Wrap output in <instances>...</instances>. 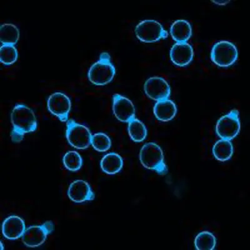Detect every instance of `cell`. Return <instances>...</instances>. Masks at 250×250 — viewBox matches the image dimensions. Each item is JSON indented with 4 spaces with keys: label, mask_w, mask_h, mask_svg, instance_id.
<instances>
[{
    "label": "cell",
    "mask_w": 250,
    "mask_h": 250,
    "mask_svg": "<svg viewBox=\"0 0 250 250\" xmlns=\"http://www.w3.org/2000/svg\"><path fill=\"white\" fill-rule=\"evenodd\" d=\"M13 128L10 137L12 142L20 143L24 134L33 132L37 128V120L32 109L25 104H18L11 114Z\"/></svg>",
    "instance_id": "cell-1"
},
{
    "label": "cell",
    "mask_w": 250,
    "mask_h": 250,
    "mask_svg": "<svg viewBox=\"0 0 250 250\" xmlns=\"http://www.w3.org/2000/svg\"><path fill=\"white\" fill-rule=\"evenodd\" d=\"M140 160L145 168L155 171L158 175L164 176L168 173L162 149L155 143H146L143 146Z\"/></svg>",
    "instance_id": "cell-2"
},
{
    "label": "cell",
    "mask_w": 250,
    "mask_h": 250,
    "mask_svg": "<svg viewBox=\"0 0 250 250\" xmlns=\"http://www.w3.org/2000/svg\"><path fill=\"white\" fill-rule=\"evenodd\" d=\"M116 70L108 53L103 52L99 60L89 69V80L96 85H104L112 80Z\"/></svg>",
    "instance_id": "cell-3"
},
{
    "label": "cell",
    "mask_w": 250,
    "mask_h": 250,
    "mask_svg": "<svg viewBox=\"0 0 250 250\" xmlns=\"http://www.w3.org/2000/svg\"><path fill=\"white\" fill-rule=\"evenodd\" d=\"M66 137L74 148L84 149L90 146L92 135L86 126L70 119L66 124Z\"/></svg>",
    "instance_id": "cell-4"
},
{
    "label": "cell",
    "mask_w": 250,
    "mask_h": 250,
    "mask_svg": "<svg viewBox=\"0 0 250 250\" xmlns=\"http://www.w3.org/2000/svg\"><path fill=\"white\" fill-rule=\"evenodd\" d=\"M136 35L142 42H157L168 37V32L162 24L155 20H145L138 23L135 28Z\"/></svg>",
    "instance_id": "cell-5"
},
{
    "label": "cell",
    "mask_w": 250,
    "mask_h": 250,
    "mask_svg": "<svg viewBox=\"0 0 250 250\" xmlns=\"http://www.w3.org/2000/svg\"><path fill=\"white\" fill-rule=\"evenodd\" d=\"M237 58V48L230 42H218L211 49V60L219 66H230L236 62Z\"/></svg>",
    "instance_id": "cell-6"
},
{
    "label": "cell",
    "mask_w": 250,
    "mask_h": 250,
    "mask_svg": "<svg viewBox=\"0 0 250 250\" xmlns=\"http://www.w3.org/2000/svg\"><path fill=\"white\" fill-rule=\"evenodd\" d=\"M241 128L238 109H233L218 120L216 132L222 139L231 140L237 136Z\"/></svg>",
    "instance_id": "cell-7"
},
{
    "label": "cell",
    "mask_w": 250,
    "mask_h": 250,
    "mask_svg": "<svg viewBox=\"0 0 250 250\" xmlns=\"http://www.w3.org/2000/svg\"><path fill=\"white\" fill-rule=\"evenodd\" d=\"M54 225L52 222H46L40 226L28 227L22 236V240L26 247H39L45 242L47 236L52 233Z\"/></svg>",
    "instance_id": "cell-8"
},
{
    "label": "cell",
    "mask_w": 250,
    "mask_h": 250,
    "mask_svg": "<svg viewBox=\"0 0 250 250\" xmlns=\"http://www.w3.org/2000/svg\"><path fill=\"white\" fill-rule=\"evenodd\" d=\"M48 110L62 122H68L71 109V100L65 94L56 92L49 97L47 101Z\"/></svg>",
    "instance_id": "cell-9"
},
{
    "label": "cell",
    "mask_w": 250,
    "mask_h": 250,
    "mask_svg": "<svg viewBox=\"0 0 250 250\" xmlns=\"http://www.w3.org/2000/svg\"><path fill=\"white\" fill-rule=\"evenodd\" d=\"M144 90L149 98L156 102L168 99L171 93L168 82L160 77L148 78L144 84Z\"/></svg>",
    "instance_id": "cell-10"
},
{
    "label": "cell",
    "mask_w": 250,
    "mask_h": 250,
    "mask_svg": "<svg viewBox=\"0 0 250 250\" xmlns=\"http://www.w3.org/2000/svg\"><path fill=\"white\" fill-rule=\"evenodd\" d=\"M114 115L118 120L128 123L135 118V109L133 103L120 94H115L113 97Z\"/></svg>",
    "instance_id": "cell-11"
},
{
    "label": "cell",
    "mask_w": 250,
    "mask_h": 250,
    "mask_svg": "<svg viewBox=\"0 0 250 250\" xmlns=\"http://www.w3.org/2000/svg\"><path fill=\"white\" fill-rule=\"evenodd\" d=\"M69 198L75 203H83L92 201L95 198L90 185L83 180H77L73 182L68 191Z\"/></svg>",
    "instance_id": "cell-12"
},
{
    "label": "cell",
    "mask_w": 250,
    "mask_h": 250,
    "mask_svg": "<svg viewBox=\"0 0 250 250\" xmlns=\"http://www.w3.org/2000/svg\"><path fill=\"white\" fill-rule=\"evenodd\" d=\"M194 55L193 47L187 42L174 44L170 50L171 61L176 65H188L193 60Z\"/></svg>",
    "instance_id": "cell-13"
},
{
    "label": "cell",
    "mask_w": 250,
    "mask_h": 250,
    "mask_svg": "<svg viewBox=\"0 0 250 250\" xmlns=\"http://www.w3.org/2000/svg\"><path fill=\"white\" fill-rule=\"evenodd\" d=\"M25 224L21 218L17 216H11L4 221L2 225V232L6 238L15 240L23 236Z\"/></svg>",
    "instance_id": "cell-14"
},
{
    "label": "cell",
    "mask_w": 250,
    "mask_h": 250,
    "mask_svg": "<svg viewBox=\"0 0 250 250\" xmlns=\"http://www.w3.org/2000/svg\"><path fill=\"white\" fill-rule=\"evenodd\" d=\"M153 111L158 120L168 122L175 117L177 108L175 103L170 100L166 99L156 102Z\"/></svg>",
    "instance_id": "cell-15"
},
{
    "label": "cell",
    "mask_w": 250,
    "mask_h": 250,
    "mask_svg": "<svg viewBox=\"0 0 250 250\" xmlns=\"http://www.w3.org/2000/svg\"><path fill=\"white\" fill-rule=\"evenodd\" d=\"M170 33L173 39L179 43L187 42L192 35L191 24L185 20H177L171 24Z\"/></svg>",
    "instance_id": "cell-16"
},
{
    "label": "cell",
    "mask_w": 250,
    "mask_h": 250,
    "mask_svg": "<svg viewBox=\"0 0 250 250\" xmlns=\"http://www.w3.org/2000/svg\"><path fill=\"white\" fill-rule=\"evenodd\" d=\"M103 171L108 175H115L124 166L122 156L115 153H109L104 156L100 164Z\"/></svg>",
    "instance_id": "cell-17"
},
{
    "label": "cell",
    "mask_w": 250,
    "mask_h": 250,
    "mask_svg": "<svg viewBox=\"0 0 250 250\" xmlns=\"http://www.w3.org/2000/svg\"><path fill=\"white\" fill-rule=\"evenodd\" d=\"M213 154L216 160L226 162L233 154V144L230 140L222 139L218 141L213 148Z\"/></svg>",
    "instance_id": "cell-18"
},
{
    "label": "cell",
    "mask_w": 250,
    "mask_h": 250,
    "mask_svg": "<svg viewBox=\"0 0 250 250\" xmlns=\"http://www.w3.org/2000/svg\"><path fill=\"white\" fill-rule=\"evenodd\" d=\"M19 29L12 23H4L0 27V40L3 44L14 45L19 40Z\"/></svg>",
    "instance_id": "cell-19"
},
{
    "label": "cell",
    "mask_w": 250,
    "mask_h": 250,
    "mask_svg": "<svg viewBox=\"0 0 250 250\" xmlns=\"http://www.w3.org/2000/svg\"><path fill=\"white\" fill-rule=\"evenodd\" d=\"M128 130L129 137L134 142H143L146 137V126L144 123L138 120L137 118H133L132 120L128 122Z\"/></svg>",
    "instance_id": "cell-20"
},
{
    "label": "cell",
    "mask_w": 250,
    "mask_h": 250,
    "mask_svg": "<svg viewBox=\"0 0 250 250\" xmlns=\"http://www.w3.org/2000/svg\"><path fill=\"white\" fill-rule=\"evenodd\" d=\"M216 245L215 236L208 231H203L198 234L195 240V247L198 250H213Z\"/></svg>",
    "instance_id": "cell-21"
},
{
    "label": "cell",
    "mask_w": 250,
    "mask_h": 250,
    "mask_svg": "<svg viewBox=\"0 0 250 250\" xmlns=\"http://www.w3.org/2000/svg\"><path fill=\"white\" fill-rule=\"evenodd\" d=\"M62 160L64 167L68 170L77 171L82 168V158L77 151H68L64 155Z\"/></svg>",
    "instance_id": "cell-22"
},
{
    "label": "cell",
    "mask_w": 250,
    "mask_h": 250,
    "mask_svg": "<svg viewBox=\"0 0 250 250\" xmlns=\"http://www.w3.org/2000/svg\"><path fill=\"white\" fill-rule=\"evenodd\" d=\"M91 144L96 150L100 152H105L110 148L111 142L110 138L106 134L97 133L92 135Z\"/></svg>",
    "instance_id": "cell-23"
},
{
    "label": "cell",
    "mask_w": 250,
    "mask_h": 250,
    "mask_svg": "<svg viewBox=\"0 0 250 250\" xmlns=\"http://www.w3.org/2000/svg\"><path fill=\"white\" fill-rule=\"evenodd\" d=\"M18 58V51L12 44H3L0 48V60L6 65L13 63Z\"/></svg>",
    "instance_id": "cell-24"
},
{
    "label": "cell",
    "mask_w": 250,
    "mask_h": 250,
    "mask_svg": "<svg viewBox=\"0 0 250 250\" xmlns=\"http://www.w3.org/2000/svg\"><path fill=\"white\" fill-rule=\"evenodd\" d=\"M213 3L218 4V5H226L229 3V1H212Z\"/></svg>",
    "instance_id": "cell-25"
},
{
    "label": "cell",
    "mask_w": 250,
    "mask_h": 250,
    "mask_svg": "<svg viewBox=\"0 0 250 250\" xmlns=\"http://www.w3.org/2000/svg\"><path fill=\"white\" fill-rule=\"evenodd\" d=\"M1 249L3 250V244H2V243H1Z\"/></svg>",
    "instance_id": "cell-26"
}]
</instances>
